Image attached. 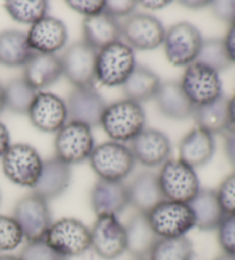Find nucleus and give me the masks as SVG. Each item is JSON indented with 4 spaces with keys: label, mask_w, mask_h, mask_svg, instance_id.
Instances as JSON below:
<instances>
[{
    "label": "nucleus",
    "mask_w": 235,
    "mask_h": 260,
    "mask_svg": "<svg viewBox=\"0 0 235 260\" xmlns=\"http://www.w3.org/2000/svg\"><path fill=\"white\" fill-rule=\"evenodd\" d=\"M100 126L111 141L131 142L146 128V113L140 103L123 99L107 105Z\"/></svg>",
    "instance_id": "obj_1"
},
{
    "label": "nucleus",
    "mask_w": 235,
    "mask_h": 260,
    "mask_svg": "<svg viewBox=\"0 0 235 260\" xmlns=\"http://www.w3.org/2000/svg\"><path fill=\"white\" fill-rule=\"evenodd\" d=\"M137 66L133 49L120 40L98 51L96 80L108 87L122 86Z\"/></svg>",
    "instance_id": "obj_2"
},
{
    "label": "nucleus",
    "mask_w": 235,
    "mask_h": 260,
    "mask_svg": "<svg viewBox=\"0 0 235 260\" xmlns=\"http://www.w3.org/2000/svg\"><path fill=\"white\" fill-rule=\"evenodd\" d=\"M89 162L99 179L109 181H123L137 163L130 148L116 141H106L94 147Z\"/></svg>",
    "instance_id": "obj_3"
},
{
    "label": "nucleus",
    "mask_w": 235,
    "mask_h": 260,
    "mask_svg": "<svg viewBox=\"0 0 235 260\" xmlns=\"http://www.w3.org/2000/svg\"><path fill=\"white\" fill-rule=\"evenodd\" d=\"M44 241L65 259L78 257L91 249V230L75 218L52 222Z\"/></svg>",
    "instance_id": "obj_4"
},
{
    "label": "nucleus",
    "mask_w": 235,
    "mask_h": 260,
    "mask_svg": "<svg viewBox=\"0 0 235 260\" xmlns=\"http://www.w3.org/2000/svg\"><path fill=\"white\" fill-rule=\"evenodd\" d=\"M164 200L189 203L201 189L195 169L183 160L170 158L157 173Z\"/></svg>",
    "instance_id": "obj_5"
},
{
    "label": "nucleus",
    "mask_w": 235,
    "mask_h": 260,
    "mask_svg": "<svg viewBox=\"0 0 235 260\" xmlns=\"http://www.w3.org/2000/svg\"><path fill=\"white\" fill-rule=\"evenodd\" d=\"M149 223L160 239L186 236L195 227L188 203L163 200L147 213Z\"/></svg>",
    "instance_id": "obj_6"
},
{
    "label": "nucleus",
    "mask_w": 235,
    "mask_h": 260,
    "mask_svg": "<svg viewBox=\"0 0 235 260\" xmlns=\"http://www.w3.org/2000/svg\"><path fill=\"white\" fill-rule=\"evenodd\" d=\"M43 164L38 151L28 143L12 145L2 157L3 172L8 180L30 189L37 183Z\"/></svg>",
    "instance_id": "obj_7"
},
{
    "label": "nucleus",
    "mask_w": 235,
    "mask_h": 260,
    "mask_svg": "<svg viewBox=\"0 0 235 260\" xmlns=\"http://www.w3.org/2000/svg\"><path fill=\"white\" fill-rule=\"evenodd\" d=\"M13 218L19 223L26 242L44 240L53 222L48 202L35 192L16 202Z\"/></svg>",
    "instance_id": "obj_8"
},
{
    "label": "nucleus",
    "mask_w": 235,
    "mask_h": 260,
    "mask_svg": "<svg viewBox=\"0 0 235 260\" xmlns=\"http://www.w3.org/2000/svg\"><path fill=\"white\" fill-rule=\"evenodd\" d=\"M203 43L201 32L189 22H179L165 31L164 53L171 64L188 67L196 61Z\"/></svg>",
    "instance_id": "obj_9"
},
{
    "label": "nucleus",
    "mask_w": 235,
    "mask_h": 260,
    "mask_svg": "<svg viewBox=\"0 0 235 260\" xmlns=\"http://www.w3.org/2000/svg\"><path fill=\"white\" fill-rule=\"evenodd\" d=\"M94 147L92 128L76 122H67L54 141L55 156L68 165L89 160Z\"/></svg>",
    "instance_id": "obj_10"
},
{
    "label": "nucleus",
    "mask_w": 235,
    "mask_h": 260,
    "mask_svg": "<svg viewBox=\"0 0 235 260\" xmlns=\"http://www.w3.org/2000/svg\"><path fill=\"white\" fill-rule=\"evenodd\" d=\"M179 83L194 107L208 105L223 95L219 74L198 62L186 67Z\"/></svg>",
    "instance_id": "obj_11"
},
{
    "label": "nucleus",
    "mask_w": 235,
    "mask_h": 260,
    "mask_svg": "<svg viewBox=\"0 0 235 260\" xmlns=\"http://www.w3.org/2000/svg\"><path fill=\"white\" fill-rule=\"evenodd\" d=\"M97 53L85 42L71 44L60 56L62 76L74 87H94Z\"/></svg>",
    "instance_id": "obj_12"
},
{
    "label": "nucleus",
    "mask_w": 235,
    "mask_h": 260,
    "mask_svg": "<svg viewBox=\"0 0 235 260\" xmlns=\"http://www.w3.org/2000/svg\"><path fill=\"white\" fill-rule=\"evenodd\" d=\"M165 31L157 17L146 13H133L122 24V37L133 51H153L160 47Z\"/></svg>",
    "instance_id": "obj_13"
},
{
    "label": "nucleus",
    "mask_w": 235,
    "mask_h": 260,
    "mask_svg": "<svg viewBox=\"0 0 235 260\" xmlns=\"http://www.w3.org/2000/svg\"><path fill=\"white\" fill-rule=\"evenodd\" d=\"M91 249L103 260H115L126 252L125 227L119 218L97 217L91 228Z\"/></svg>",
    "instance_id": "obj_14"
},
{
    "label": "nucleus",
    "mask_w": 235,
    "mask_h": 260,
    "mask_svg": "<svg viewBox=\"0 0 235 260\" xmlns=\"http://www.w3.org/2000/svg\"><path fill=\"white\" fill-rule=\"evenodd\" d=\"M69 122L82 123L89 127L100 126L106 102L94 87H75L66 102Z\"/></svg>",
    "instance_id": "obj_15"
},
{
    "label": "nucleus",
    "mask_w": 235,
    "mask_h": 260,
    "mask_svg": "<svg viewBox=\"0 0 235 260\" xmlns=\"http://www.w3.org/2000/svg\"><path fill=\"white\" fill-rule=\"evenodd\" d=\"M31 124L45 133H57L68 120L66 102L49 92H38L28 111Z\"/></svg>",
    "instance_id": "obj_16"
},
{
    "label": "nucleus",
    "mask_w": 235,
    "mask_h": 260,
    "mask_svg": "<svg viewBox=\"0 0 235 260\" xmlns=\"http://www.w3.org/2000/svg\"><path fill=\"white\" fill-rule=\"evenodd\" d=\"M135 162L147 168L162 167L170 159L172 146L166 134L154 128H144L130 145Z\"/></svg>",
    "instance_id": "obj_17"
},
{
    "label": "nucleus",
    "mask_w": 235,
    "mask_h": 260,
    "mask_svg": "<svg viewBox=\"0 0 235 260\" xmlns=\"http://www.w3.org/2000/svg\"><path fill=\"white\" fill-rule=\"evenodd\" d=\"M26 39L34 53L56 54L66 46L68 31L62 21L47 15L30 26Z\"/></svg>",
    "instance_id": "obj_18"
},
{
    "label": "nucleus",
    "mask_w": 235,
    "mask_h": 260,
    "mask_svg": "<svg viewBox=\"0 0 235 260\" xmlns=\"http://www.w3.org/2000/svg\"><path fill=\"white\" fill-rule=\"evenodd\" d=\"M90 204L97 217H117L129 206L128 186L123 181L99 179L90 192Z\"/></svg>",
    "instance_id": "obj_19"
},
{
    "label": "nucleus",
    "mask_w": 235,
    "mask_h": 260,
    "mask_svg": "<svg viewBox=\"0 0 235 260\" xmlns=\"http://www.w3.org/2000/svg\"><path fill=\"white\" fill-rule=\"evenodd\" d=\"M70 165L62 162L55 156L44 160L42 172L37 183L33 188V192L49 202L65 194L70 186Z\"/></svg>",
    "instance_id": "obj_20"
},
{
    "label": "nucleus",
    "mask_w": 235,
    "mask_h": 260,
    "mask_svg": "<svg viewBox=\"0 0 235 260\" xmlns=\"http://www.w3.org/2000/svg\"><path fill=\"white\" fill-rule=\"evenodd\" d=\"M126 235V252L135 259H148L154 245L160 237L149 223L146 213L135 212L124 225Z\"/></svg>",
    "instance_id": "obj_21"
},
{
    "label": "nucleus",
    "mask_w": 235,
    "mask_h": 260,
    "mask_svg": "<svg viewBox=\"0 0 235 260\" xmlns=\"http://www.w3.org/2000/svg\"><path fill=\"white\" fill-rule=\"evenodd\" d=\"M157 109L166 118L185 120L193 117L195 107L188 100L177 80H166L161 83L155 95Z\"/></svg>",
    "instance_id": "obj_22"
},
{
    "label": "nucleus",
    "mask_w": 235,
    "mask_h": 260,
    "mask_svg": "<svg viewBox=\"0 0 235 260\" xmlns=\"http://www.w3.org/2000/svg\"><path fill=\"white\" fill-rule=\"evenodd\" d=\"M83 42L96 51L120 42L122 24L119 20L102 12L100 14L85 17L83 21Z\"/></svg>",
    "instance_id": "obj_23"
},
{
    "label": "nucleus",
    "mask_w": 235,
    "mask_h": 260,
    "mask_svg": "<svg viewBox=\"0 0 235 260\" xmlns=\"http://www.w3.org/2000/svg\"><path fill=\"white\" fill-rule=\"evenodd\" d=\"M216 150L214 136L200 127L193 128L179 143V159L193 169L201 168L211 160Z\"/></svg>",
    "instance_id": "obj_24"
},
{
    "label": "nucleus",
    "mask_w": 235,
    "mask_h": 260,
    "mask_svg": "<svg viewBox=\"0 0 235 260\" xmlns=\"http://www.w3.org/2000/svg\"><path fill=\"white\" fill-rule=\"evenodd\" d=\"M128 186L129 205L137 212L148 213L164 200L157 174L144 171L139 173Z\"/></svg>",
    "instance_id": "obj_25"
},
{
    "label": "nucleus",
    "mask_w": 235,
    "mask_h": 260,
    "mask_svg": "<svg viewBox=\"0 0 235 260\" xmlns=\"http://www.w3.org/2000/svg\"><path fill=\"white\" fill-rule=\"evenodd\" d=\"M62 76L60 56L35 53L24 66L23 78L31 87L40 92L55 84Z\"/></svg>",
    "instance_id": "obj_26"
},
{
    "label": "nucleus",
    "mask_w": 235,
    "mask_h": 260,
    "mask_svg": "<svg viewBox=\"0 0 235 260\" xmlns=\"http://www.w3.org/2000/svg\"><path fill=\"white\" fill-rule=\"evenodd\" d=\"M188 204L195 219V227L200 231L210 232L217 230L226 216L220 206L217 192L214 189L201 188Z\"/></svg>",
    "instance_id": "obj_27"
},
{
    "label": "nucleus",
    "mask_w": 235,
    "mask_h": 260,
    "mask_svg": "<svg viewBox=\"0 0 235 260\" xmlns=\"http://www.w3.org/2000/svg\"><path fill=\"white\" fill-rule=\"evenodd\" d=\"M161 79L153 70L143 66H137L129 76L126 82L122 85L125 99L141 105L155 98L159 91Z\"/></svg>",
    "instance_id": "obj_28"
},
{
    "label": "nucleus",
    "mask_w": 235,
    "mask_h": 260,
    "mask_svg": "<svg viewBox=\"0 0 235 260\" xmlns=\"http://www.w3.org/2000/svg\"><path fill=\"white\" fill-rule=\"evenodd\" d=\"M34 54L28 44L26 34L19 30L0 32V64L10 68L24 67Z\"/></svg>",
    "instance_id": "obj_29"
},
{
    "label": "nucleus",
    "mask_w": 235,
    "mask_h": 260,
    "mask_svg": "<svg viewBox=\"0 0 235 260\" xmlns=\"http://www.w3.org/2000/svg\"><path fill=\"white\" fill-rule=\"evenodd\" d=\"M197 127L214 134H225L230 129L228 118V99L221 95L214 102L195 107L193 114Z\"/></svg>",
    "instance_id": "obj_30"
},
{
    "label": "nucleus",
    "mask_w": 235,
    "mask_h": 260,
    "mask_svg": "<svg viewBox=\"0 0 235 260\" xmlns=\"http://www.w3.org/2000/svg\"><path fill=\"white\" fill-rule=\"evenodd\" d=\"M5 107L17 115H28L38 92L25 82L24 78H13L4 86Z\"/></svg>",
    "instance_id": "obj_31"
},
{
    "label": "nucleus",
    "mask_w": 235,
    "mask_h": 260,
    "mask_svg": "<svg viewBox=\"0 0 235 260\" xmlns=\"http://www.w3.org/2000/svg\"><path fill=\"white\" fill-rule=\"evenodd\" d=\"M6 12L17 23L33 25L47 16L46 0H8L4 4Z\"/></svg>",
    "instance_id": "obj_32"
},
{
    "label": "nucleus",
    "mask_w": 235,
    "mask_h": 260,
    "mask_svg": "<svg viewBox=\"0 0 235 260\" xmlns=\"http://www.w3.org/2000/svg\"><path fill=\"white\" fill-rule=\"evenodd\" d=\"M194 246L186 236L159 239L148 260H193Z\"/></svg>",
    "instance_id": "obj_33"
},
{
    "label": "nucleus",
    "mask_w": 235,
    "mask_h": 260,
    "mask_svg": "<svg viewBox=\"0 0 235 260\" xmlns=\"http://www.w3.org/2000/svg\"><path fill=\"white\" fill-rule=\"evenodd\" d=\"M195 62L215 70L218 74L228 69L232 64L226 51L224 39L220 38L203 39L200 53Z\"/></svg>",
    "instance_id": "obj_34"
},
{
    "label": "nucleus",
    "mask_w": 235,
    "mask_h": 260,
    "mask_svg": "<svg viewBox=\"0 0 235 260\" xmlns=\"http://www.w3.org/2000/svg\"><path fill=\"white\" fill-rule=\"evenodd\" d=\"M23 241L24 235L15 219L0 214V252L14 251Z\"/></svg>",
    "instance_id": "obj_35"
},
{
    "label": "nucleus",
    "mask_w": 235,
    "mask_h": 260,
    "mask_svg": "<svg viewBox=\"0 0 235 260\" xmlns=\"http://www.w3.org/2000/svg\"><path fill=\"white\" fill-rule=\"evenodd\" d=\"M19 258L20 260H67L57 254L44 240L26 242Z\"/></svg>",
    "instance_id": "obj_36"
},
{
    "label": "nucleus",
    "mask_w": 235,
    "mask_h": 260,
    "mask_svg": "<svg viewBox=\"0 0 235 260\" xmlns=\"http://www.w3.org/2000/svg\"><path fill=\"white\" fill-rule=\"evenodd\" d=\"M217 233L224 253L235 257V214H226L217 228Z\"/></svg>",
    "instance_id": "obj_37"
},
{
    "label": "nucleus",
    "mask_w": 235,
    "mask_h": 260,
    "mask_svg": "<svg viewBox=\"0 0 235 260\" xmlns=\"http://www.w3.org/2000/svg\"><path fill=\"white\" fill-rule=\"evenodd\" d=\"M225 214H235V172L230 173L216 190Z\"/></svg>",
    "instance_id": "obj_38"
},
{
    "label": "nucleus",
    "mask_w": 235,
    "mask_h": 260,
    "mask_svg": "<svg viewBox=\"0 0 235 260\" xmlns=\"http://www.w3.org/2000/svg\"><path fill=\"white\" fill-rule=\"evenodd\" d=\"M105 3L102 0H67L66 2L71 10L85 17L100 14L105 11Z\"/></svg>",
    "instance_id": "obj_39"
},
{
    "label": "nucleus",
    "mask_w": 235,
    "mask_h": 260,
    "mask_svg": "<svg viewBox=\"0 0 235 260\" xmlns=\"http://www.w3.org/2000/svg\"><path fill=\"white\" fill-rule=\"evenodd\" d=\"M137 6L138 2H134V0H109L105 3L103 12L119 20V17L132 15Z\"/></svg>",
    "instance_id": "obj_40"
},
{
    "label": "nucleus",
    "mask_w": 235,
    "mask_h": 260,
    "mask_svg": "<svg viewBox=\"0 0 235 260\" xmlns=\"http://www.w3.org/2000/svg\"><path fill=\"white\" fill-rule=\"evenodd\" d=\"M210 7L217 19L229 25L235 24V0L211 2Z\"/></svg>",
    "instance_id": "obj_41"
},
{
    "label": "nucleus",
    "mask_w": 235,
    "mask_h": 260,
    "mask_svg": "<svg viewBox=\"0 0 235 260\" xmlns=\"http://www.w3.org/2000/svg\"><path fill=\"white\" fill-rule=\"evenodd\" d=\"M225 152L229 163L235 168V131L229 129L225 133Z\"/></svg>",
    "instance_id": "obj_42"
},
{
    "label": "nucleus",
    "mask_w": 235,
    "mask_h": 260,
    "mask_svg": "<svg viewBox=\"0 0 235 260\" xmlns=\"http://www.w3.org/2000/svg\"><path fill=\"white\" fill-rule=\"evenodd\" d=\"M224 44L227 54L232 63H235V24L229 26V29L224 38Z\"/></svg>",
    "instance_id": "obj_43"
},
{
    "label": "nucleus",
    "mask_w": 235,
    "mask_h": 260,
    "mask_svg": "<svg viewBox=\"0 0 235 260\" xmlns=\"http://www.w3.org/2000/svg\"><path fill=\"white\" fill-rule=\"evenodd\" d=\"M11 137L7 127L0 122V158L6 154V151L11 147Z\"/></svg>",
    "instance_id": "obj_44"
},
{
    "label": "nucleus",
    "mask_w": 235,
    "mask_h": 260,
    "mask_svg": "<svg viewBox=\"0 0 235 260\" xmlns=\"http://www.w3.org/2000/svg\"><path fill=\"white\" fill-rule=\"evenodd\" d=\"M171 2L169 0H142V2H138V5H141L143 8L151 11H157L162 10V8L170 5Z\"/></svg>",
    "instance_id": "obj_45"
},
{
    "label": "nucleus",
    "mask_w": 235,
    "mask_h": 260,
    "mask_svg": "<svg viewBox=\"0 0 235 260\" xmlns=\"http://www.w3.org/2000/svg\"><path fill=\"white\" fill-rule=\"evenodd\" d=\"M179 4L184 7L186 8H191V10H201V8H204V7H208L211 5V2H202V0H183V2H179Z\"/></svg>",
    "instance_id": "obj_46"
},
{
    "label": "nucleus",
    "mask_w": 235,
    "mask_h": 260,
    "mask_svg": "<svg viewBox=\"0 0 235 260\" xmlns=\"http://www.w3.org/2000/svg\"><path fill=\"white\" fill-rule=\"evenodd\" d=\"M228 118L230 129L235 131V94L232 98L228 99Z\"/></svg>",
    "instance_id": "obj_47"
},
{
    "label": "nucleus",
    "mask_w": 235,
    "mask_h": 260,
    "mask_svg": "<svg viewBox=\"0 0 235 260\" xmlns=\"http://www.w3.org/2000/svg\"><path fill=\"white\" fill-rule=\"evenodd\" d=\"M5 91H4V86L0 84V114L5 109Z\"/></svg>",
    "instance_id": "obj_48"
},
{
    "label": "nucleus",
    "mask_w": 235,
    "mask_h": 260,
    "mask_svg": "<svg viewBox=\"0 0 235 260\" xmlns=\"http://www.w3.org/2000/svg\"><path fill=\"white\" fill-rule=\"evenodd\" d=\"M0 260H20V258L13 254H2L0 255Z\"/></svg>",
    "instance_id": "obj_49"
},
{
    "label": "nucleus",
    "mask_w": 235,
    "mask_h": 260,
    "mask_svg": "<svg viewBox=\"0 0 235 260\" xmlns=\"http://www.w3.org/2000/svg\"><path fill=\"white\" fill-rule=\"evenodd\" d=\"M215 260H235V257H234V255L223 253V254L218 255V257H217Z\"/></svg>",
    "instance_id": "obj_50"
},
{
    "label": "nucleus",
    "mask_w": 235,
    "mask_h": 260,
    "mask_svg": "<svg viewBox=\"0 0 235 260\" xmlns=\"http://www.w3.org/2000/svg\"><path fill=\"white\" fill-rule=\"evenodd\" d=\"M135 260H148V259H135Z\"/></svg>",
    "instance_id": "obj_51"
}]
</instances>
